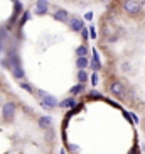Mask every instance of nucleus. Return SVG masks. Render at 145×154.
Returning a JSON list of instances; mask_svg holds the SVG:
<instances>
[{
    "label": "nucleus",
    "instance_id": "obj_1",
    "mask_svg": "<svg viewBox=\"0 0 145 154\" xmlns=\"http://www.w3.org/2000/svg\"><path fill=\"white\" fill-rule=\"evenodd\" d=\"M123 10L130 17H137L142 12V4L138 0H123Z\"/></svg>",
    "mask_w": 145,
    "mask_h": 154
},
{
    "label": "nucleus",
    "instance_id": "obj_2",
    "mask_svg": "<svg viewBox=\"0 0 145 154\" xmlns=\"http://www.w3.org/2000/svg\"><path fill=\"white\" fill-rule=\"evenodd\" d=\"M110 93L113 97H117V98L123 100V102L127 98V88H125V85H123L122 82H118V80L110 83Z\"/></svg>",
    "mask_w": 145,
    "mask_h": 154
},
{
    "label": "nucleus",
    "instance_id": "obj_3",
    "mask_svg": "<svg viewBox=\"0 0 145 154\" xmlns=\"http://www.w3.org/2000/svg\"><path fill=\"white\" fill-rule=\"evenodd\" d=\"M41 103V107H44V109H47V110H51V109H54V107H59V102H58V98L56 97H52V95H47L44 97V98L39 102Z\"/></svg>",
    "mask_w": 145,
    "mask_h": 154
},
{
    "label": "nucleus",
    "instance_id": "obj_4",
    "mask_svg": "<svg viewBox=\"0 0 145 154\" xmlns=\"http://www.w3.org/2000/svg\"><path fill=\"white\" fill-rule=\"evenodd\" d=\"M51 9L49 0H36V14L37 15H44L47 14V10Z\"/></svg>",
    "mask_w": 145,
    "mask_h": 154
},
{
    "label": "nucleus",
    "instance_id": "obj_5",
    "mask_svg": "<svg viewBox=\"0 0 145 154\" xmlns=\"http://www.w3.org/2000/svg\"><path fill=\"white\" fill-rule=\"evenodd\" d=\"M68 26H69V29H71V31H74V32L83 31V27H84V24H83V20L79 17H72L71 20L68 22Z\"/></svg>",
    "mask_w": 145,
    "mask_h": 154
},
{
    "label": "nucleus",
    "instance_id": "obj_6",
    "mask_svg": "<svg viewBox=\"0 0 145 154\" xmlns=\"http://www.w3.org/2000/svg\"><path fill=\"white\" fill-rule=\"evenodd\" d=\"M68 17H69V14H68V10L66 9H59V10H56L54 14H52V19L58 20V22H66Z\"/></svg>",
    "mask_w": 145,
    "mask_h": 154
},
{
    "label": "nucleus",
    "instance_id": "obj_7",
    "mask_svg": "<svg viewBox=\"0 0 145 154\" xmlns=\"http://www.w3.org/2000/svg\"><path fill=\"white\" fill-rule=\"evenodd\" d=\"M91 69L93 71H100L101 69V63H100V56H98V53H96V49H93V59H91Z\"/></svg>",
    "mask_w": 145,
    "mask_h": 154
},
{
    "label": "nucleus",
    "instance_id": "obj_8",
    "mask_svg": "<svg viewBox=\"0 0 145 154\" xmlns=\"http://www.w3.org/2000/svg\"><path fill=\"white\" fill-rule=\"evenodd\" d=\"M10 71H12V76L15 78V80H22L24 78V69L20 64H12L10 66Z\"/></svg>",
    "mask_w": 145,
    "mask_h": 154
},
{
    "label": "nucleus",
    "instance_id": "obj_9",
    "mask_svg": "<svg viewBox=\"0 0 145 154\" xmlns=\"http://www.w3.org/2000/svg\"><path fill=\"white\" fill-rule=\"evenodd\" d=\"M59 107L61 109H71V107H76V100L69 97V98H64L63 102H59Z\"/></svg>",
    "mask_w": 145,
    "mask_h": 154
},
{
    "label": "nucleus",
    "instance_id": "obj_10",
    "mask_svg": "<svg viewBox=\"0 0 145 154\" xmlns=\"http://www.w3.org/2000/svg\"><path fill=\"white\" fill-rule=\"evenodd\" d=\"M84 91V83H78L76 86L71 88V95H78V93H83Z\"/></svg>",
    "mask_w": 145,
    "mask_h": 154
},
{
    "label": "nucleus",
    "instance_id": "obj_11",
    "mask_svg": "<svg viewBox=\"0 0 145 154\" xmlns=\"http://www.w3.org/2000/svg\"><path fill=\"white\" fill-rule=\"evenodd\" d=\"M76 54H78V58H84V56L88 54V46L86 44L79 46V48L76 49Z\"/></svg>",
    "mask_w": 145,
    "mask_h": 154
},
{
    "label": "nucleus",
    "instance_id": "obj_12",
    "mask_svg": "<svg viewBox=\"0 0 145 154\" xmlns=\"http://www.w3.org/2000/svg\"><path fill=\"white\" fill-rule=\"evenodd\" d=\"M78 68L79 69H84V68H88V64H90V61H88V58L84 56V58H78Z\"/></svg>",
    "mask_w": 145,
    "mask_h": 154
},
{
    "label": "nucleus",
    "instance_id": "obj_13",
    "mask_svg": "<svg viewBox=\"0 0 145 154\" xmlns=\"http://www.w3.org/2000/svg\"><path fill=\"white\" fill-rule=\"evenodd\" d=\"M88 80V73L84 71V69H79V73H78V82L79 83H84Z\"/></svg>",
    "mask_w": 145,
    "mask_h": 154
},
{
    "label": "nucleus",
    "instance_id": "obj_14",
    "mask_svg": "<svg viewBox=\"0 0 145 154\" xmlns=\"http://www.w3.org/2000/svg\"><path fill=\"white\" fill-rule=\"evenodd\" d=\"M27 20H29V12L25 10V12L22 14V17H20V22H19V27L22 29V27H24V24L27 22Z\"/></svg>",
    "mask_w": 145,
    "mask_h": 154
},
{
    "label": "nucleus",
    "instance_id": "obj_15",
    "mask_svg": "<svg viewBox=\"0 0 145 154\" xmlns=\"http://www.w3.org/2000/svg\"><path fill=\"white\" fill-rule=\"evenodd\" d=\"M90 98L91 100H103V97H101V93H98V91H90Z\"/></svg>",
    "mask_w": 145,
    "mask_h": 154
},
{
    "label": "nucleus",
    "instance_id": "obj_16",
    "mask_svg": "<svg viewBox=\"0 0 145 154\" xmlns=\"http://www.w3.org/2000/svg\"><path fill=\"white\" fill-rule=\"evenodd\" d=\"M20 86H22L24 90H27V91H31V93H34V88H32L29 83H25V82H20Z\"/></svg>",
    "mask_w": 145,
    "mask_h": 154
},
{
    "label": "nucleus",
    "instance_id": "obj_17",
    "mask_svg": "<svg viewBox=\"0 0 145 154\" xmlns=\"http://www.w3.org/2000/svg\"><path fill=\"white\" fill-rule=\"evenodd\" d=\"M91 85H93V86L98 85V75H96V73H93V75H91Z\"/></svg>",
    "mask_w": 145,
    "mask_h": 154
},
{
    "label": "nucleus",
    "instance_id": "obj_18",
    "mask_svg": "<svg viewBox=\"0 0 145 154\" xmlns=\"http://www.w3.org/2000/svg\"><path fill=\"white\" fill-rule=\"evenodd\" d=\"M122 69H123V71H132L130 63H123V64H122Z\"/></svg>",
    "mask_w": 145,
    "mask_h": 154
},
{
    "label": "nucleus",
    "instance_id": "obj_19",
    "mask_svg": "<svg viewBox=\"0 0 145 154\" xmlns=\"http://www.w3.org/2000/svg\"><path fill=\"white\" fill-rule=\"evenodd\" d=\"M81 37L84 39V41L88 39V29H86V27H83V31H81Z\"/></svg>",
    "mask_w": 145,
    "mask_h": 154
},
{
    "label": "nucleus",
    "instance_id": "obj_20",
    "mask_svg": "<svg viewBox=\"0 0 145 154\" xmlns=\"http://www.w3.org/2000/svg\"><path fill=\"white\" fill-rule=\"evenodd\" d=\"M90 34H91V37H93V39L96 37V31H95V27H93V26L90 27Z\"/></svg>",
    "mask_w": 145,
    "mask_h": 154
},
{
    "label": "nucleus",
    "instance_id": "obj_21",
    "mask_svg": "<svg viewBox=\"0 0 145 154\" xmlns=\"http://www.w3.org/2000/svg\"><path fill=\"white\" fill-rule=\"evenodd\" d=\"M84 19H86V20H91V19H93V14H91V12H88V14L84 15Z\"/></svg>",
    "mask_w": 145,
    "mask_h": 154
},
{
    "label": "nucleus",
    "instance_id": "obj_22",
    "mask_svg": "<svg viewBox=\"0 0 145 154\" xmlns=\"http://www.w3.org/2000/svg\"><path fill=\"white\" fill-rule=\"evenodd\" d=\"M138 2H140V4H144V2H145V0H138Z\"/></svg>",
    "mask_w": 145,
    "mask_h": 154
},
{
    "label": "nucleus",
    "instance_id": "obj_23",
    "mask_svg": "<svg viewBox=\"0 0 145 154\" xmlns=\"http://www.w3.org/2000/svg\"><path fill=\"white\" fill-rule=\"evenodd\" d=\"M101 2H108V0H101Z\"/></svg>",
    "mask_w": 145,
    "mask_h": 154
}]
</instances>
